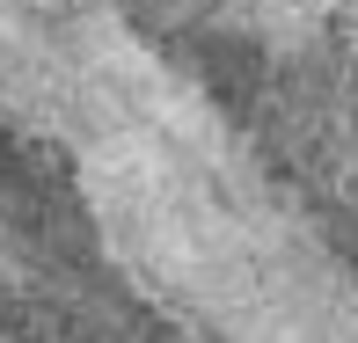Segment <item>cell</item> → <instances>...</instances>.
<instances>
[{"mask_svg":"<svg viewBox=\"0 0 358 343\" xmlns=\"http://www.w3.org/2000/svg\"><path fill=\"white\" fill-rule=\"evenodd\" d=\"M0 343H358V270L124 0H0Z\"/></svg>","mask_w":358,"mask_h":343,"instance_id":"cell-1","label":"cell"}]
</instances>
